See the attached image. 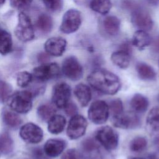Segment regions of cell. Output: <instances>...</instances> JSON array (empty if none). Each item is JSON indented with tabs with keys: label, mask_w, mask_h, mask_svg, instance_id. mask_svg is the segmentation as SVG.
<instances>
[{
	"label": "cell",
	"mask_w": 159,
	"mask_h": 159,
	"mask_svg": "<svg viewBox=\"0 0 159 159\" xmlns=\"http://www.w3.org/2000/svg\"><path fill=\"white\" fill-rule=\"evenodd\" d=\"M74 94L80 105L83 107L88 106L92 97L89 87L83 83H79L76 85L74 89Z\"/></svg>",
	"instance_id": "cell-16"
},
{
	"label": "cell",
	"mask_w": 159,
	"mask_h": 159,
	"mask_svg": "<svg viewBox=\"0 0 159 159\" xmlns=\"http://www.w3.org/2000/svg\"><path fill=\"white\" fill-rule=\"evenodd\" d=\"M56 109L53 106L50 104H43L37 109L39 117L43 120H48L55 114Z\"/></svg>",
	"instance_id": "cell-30"
},
{
	"label": "cell",
	"mask_w": 159,
	"mask_h": 159,
	"mask_svg": "<svg viewBox=\"0 0 159 159\" xmlns=\"http://www.w3.org/2000/svg\"><path fill=\"white\" fill-rule=\"evenodd\" d=\"M42 1L51 12H59L63 7V0H42Z\"/></svg>",
	"instance_id": "cell-34"
},
{
	"label": "cell",
	"mask_w": 159,
	"mask_h": 159,
	"mask_svg": "<svg viewBox=\"0 0 159 159\" xmlns=\"http://www.w3.org/2000/svg\"><path fill=\"white\" fill-rule=\"evenodd\" d=\"M146 123L147 126L154 132H159V107L155 106L148 112Z\"/></svg>",
	"instance_id": "cell-25"
},
{
	"label": "cell",
	"mask_w": 159,
	"mask_h": 159,
	"mask_svg": "<svg viewBox=\"0 0 159 159\" xmlns=\"http://www.w3.org/2000/svg\"><path fill=\"white\" fill-rule=\"evenodd\" d=\"M81 148L86 153H91L94 150H98V146L96 140L91 138H87L81 142Z\"/></svg>",
	"instance_id": "cell-35"
},
{
	"label": "cell",
	"mask_w": 159,
	"mask_h": 159,
	"mask_svg": "<svg viewBox=\"0 0 159 159\" xmlns=\"http://www.w3.org/2000/svg\"><path fill=\"white\" fill-rule=\"evenodd\" d=\"M152 39L149 34L144 30H138L134 34L132 44L140 50H142L151 44Z\"/></svg>",
	"instance_id": "cell-22"
},
{
	"label": "cell",
	"mask_w": 159,
	"mask_h": 159,
	"mask_svg": "<svg viewBox=\"0 0 159 159\" xmlns=\"http://www.w3.org/2000/svg\"><path fill=\"white\" fill-rule=\"evenodd\" d=\"M91 87L105 94L114 95L121 87L120 80L114 73L104 69H96L87 77Z\"/></svg>",
	"instance_id": "cell-1"
},
{
	"label": "cell",
	"mask_w": 159,
	"mask_h": 159,
	"mask_svg": "<svg viewBox=\"0 0 159 159\" xmlns=\"http://www.w3.org/2000/svg\"><path fill=\"white\" fill-rule=\"evenodd\" d=\"M130 53L119 50L114 52L111 55V60L112 63L122 69H125L129 67L130 63Z\"/></svg>",
	"instance_id": "cell-19"
},
{
	"label": "cell",
	"mask_w": 159,
	"mask_h": 159,
	"mask_svg": "<svg viewBox=\"0 0 159 159\" xmlns=\"http://www.w3.org/2000/svg\"><path fill=\"white\" fill-rule=\"evenodd\" d=\"M65 113L67 116L72 117L76 114H77L78 107L73 102H68L66 106L64 107Z\"/></svg>",
	"instance_id": "cell-38"
},
{
	"label": "cell",
	"mask_w": 159,
	"mask_h": 159,
	"mask_svg": "<svg viewBox=\"0 0 159 159\" xmlns=\"http://www.w3.org/2000/svg\"><path fill=\"white\" fill-rule=\"evenodd\" d=\"M127 159H145V158H140V157H132V158H129Z\"/></svg>",
	"instance_id": "cell-44"
},
{
	"label": "cell",
	"mask_w": 159,
	"mask_h": 159,
	"mask_svg": "<svg viewBox=\"0 0 159 159\" xmlns=\"http://www.w3.org/2000/svg\"><path fill=\"white\" fill-rule=\"evenodd\" d=\"M65 125V117L61 115L55 114L48 120V130L51 134H58L64 130Z\"/></svg>",
	"instance_id": "cell-21"
},
{
	"label": "cell",
	"mask_w": 159,
	"mask_h": 159,
	"mask_svg": "<svg viewBox=\"0 0 159 159\" xmlns=\"http://www.w3.org/2000/svg\"><path fill=\"white\" fill-rule=\"evenodd\" d=\"M63 75L71 81H78L83 75V68L78 59L74 56L66 58L62 63Z\"/></svg>",
	"instance_id": "cell-7"
},
{
	"label": "cell",
	"mask_w": 159,
	"mask_h": 159,
	"mask_svg": "<svg viewBox=\"0 0 159 159\" xmlns=\"http://www.w3.org/2000/svg\"><path fill=\"white\" fill-rule=\"evenodd\" d=\"M120 21L114 16H107L102 21V27L104 32L110 36H116L120 30Z\"/></svg>",
	"instance_id": "cell-17"
},
{
	"label": "cell",
	"mask_w": 159,
	"mask_h": 159,
	"mask_svg": "<svg viewBox=\"0 0 159 159\" xmlns=\"http://www.w3.org/2000/svg\"><path fill=\"white\" fill-rule=\"evenodd\" d=\"M60 73V67L56 63H45L34 69L33 76L39 81H45L57 78Z\"/></svg>",
	"instance_id": "cell-9"
},
{
	"label": "cell",
	"mask_w": 159,
	"mask_h": 159,
	"mask_svg": "<svg viewBox=\"0 0 159 159\" xmlns=\"http://www.w3.org/2000/svg\"><path fill=\"white\" fill-rule=\"evenodd\" d=\"M156 145H157V147L158 148V149H159V137L157 139V140H156Z\"/></svg>",
	"instance_id": "cell-43"
},
{
	"label": "cell",
	"mask_w": 159,
	"mask_h": 159,
	"mask_svg": "<svg viewBox=\"0 0 159 159\" xmlns=\"http://www.w3.org/2000/svg\"><path fill=\"white\" fill-rule=\"evenodd\" d=\"M158 101H159V94H158Z\"/></svg>",
	"instance_id": "cell-46"
},
{
	"label": "cell",
	"mask_w": 159,
	"mask_h": 159,
	"mask_svg": "<svg viewBox=\"0 0 159 159\" xmlns=\"http://www.w3.org/2000/svg\"><path fill=\"white\" fill-rule=\"evenodd\" d=\"M109 112L111 111L112 116H117L124 112L123 104L120 99H115L111 101L109 104Z\"/></svg>",
	"instance_id": "cell-33"
},
{
	"label": "cell",
	"mask_w": 159,
	"mask_h": 159,
	"mask_svg": "<svg viewBox=\"0 0 159 159\" xmlns=\"http://www.w3.org/2000/svg\"><path fill=\"white\" fill-rule=\"evenodd\" d=\"M74 2L79 6H84L89 4L91 0H73Z\"/></svg>",
	"instance_id": "cell-42"
},
{
	"label": "cell",
	"mask_w": 159,
	"mask_h": 159,
	"mask_svg": "<svg viewBox=\"0 0 159 159\" xmlns=\"http://www.w3.org/2000/svg\"><path fill=\"white\" fill-rule=\"evenodd\" d=\"M12 47L11 34L6 30L0 29V53L6 55L9 53Z\"/></svg>",
	"instance_id": "cell-24"
},
{
	"label": "cell",
	"mask_w": 159,
	"mask_h": 159,
	"mask_svg": "<svg viewBox=\"0 0 159 159\" xmlns=\"http://www.w3.org/2000/svg\"><path fill=\"white\" fill-rule=\"evenodd\" d=\"M66 47V41L62 37H54L48 39L44 45L46 52L54 57L63 55Z\"/></svg>",
	"instance_id": "cell-14"
},
{
	"label": "cell",
	"mask_w": 159,
	"mask_h": 159,
	"mask_svg": "<svg viewBox=\"0 0 159 159\" xmlns=\"http://www.w3.org/2000/svg\"><path fill=\"white\" fill-rule=\"evenodd\" d=\"M87 127L88 122L86 118L77 114L71 117L68 124L66 134L71 140L78 139L84 135Z\"/></svg>",
	"instance_id": "cell-8"
},
{
	"label": "cell",
	"mask_w": 159,
	"mask_h": 159,
	"mask_svg": "<svg viewBox=\"0 0 159 159\" xmlns=\"http://www.w3.org/2000/svg\"><path fill=\"white\" fill-rule=\"evenodd\" d=\"M37 27L42 32L49 33L53 27V20L52 17L46 14H40L36 22Z\"/></svg>",
	"instance_id": "cell-26"
},
{
	"label": "cell",
	"mask_w": 159,
	"mask_h": 159,
	"mask_svg": "<svg viewBox=\"0 0 159 159\" xmlns=\"http://www.w3.org/2000/svg\"><path fill=\"white\" fill-rule=\"evenodd\" d=\"M131 22L135 28L146 32L151 30L153 25V22L150 15L146 11L140 8L132 11Z\"/></svg>",
	"instance_id": "cell-12"
},
{
	"label": "cell",
	"mask_w": 159,
	"mask_h": 159,
	"mask_svg": "<svg viewBox=\"0 0 159 159\" xmlns=\"http://www.w3.org/2000/svg\"><path fill=\"white\" fill-rule=\"evenodd\" d=\"M130 105L135 112L143 113L147 110L149 102L145 96L140 93H136L131 98Z\"/></svg>",
	"instance_id": "cell-20"
},
{
	"label": "cell",
	"mask_w": 159,
	"mask_h": 159,
	"mask_svg": "<svg viewBox=\"0 0 159 159\" xmlns=\"http://www.w3.org/2000/svg\"><path fill=\"white\" fill-rule=\"evenodd\" d=\"M152 49L154 52L159 53V35L152 40Z\"/></svg>",
	"instance_id": "cell-40"
},
{
	"label": "cell",
	"mask_w": 159,
	"mask_h": 159,
	"mask_svg": "<svg viewBox=\"0 0 159 159\" xmlns=\"http://www.w3.org/2000/svg\"><path fill=\"white\" fill-rule=\"evenodd\" d=\"M33 96L27 91H17L10 95L7 101L10 108L14 112L25 114L30 111L32 106Z\"/></svg>",
	"instance_id": "cell-2"
},
{
	"label": "cell",
	"mask_w": 159,
	"mask_h": 159,
	"mask_svg": "<svg viewBox=\"0 0 159 159\" xmlns=\"http://www.w3.org/2000/svg\"><path fill=\"white\" fill-rule=\"evenodd\" d=\"M19 135L23 140L29 143H38L43 139V133L37 125L29 122L24 125L20 130Z\"/></svg>",
	"instance_id": "cell-11"
},
{
	"label": "cell",
	"mask_w": 159,
	"mask_h": 159,
	"mask_svg": "<svg viewBox=\"0 0 159 159\" xmlns=\"http://www.w3.org/2000/svg\"><path fill=\"white\" fill-rule=\"evenodd\" d=\"M98 150L101 159H114V157L111 154L110 151H108L104 148H102V149L98 148Z\"/></svg>",
	"instance_id": "cell-39"
},
{
	"label": "cell",
	"mask_w": 159,
	"mask_h": 159,
	"mask_svg": "<svg viewBox=\"0 0 159 159\" xmlns=\"http://www.w3.org/2000/svg\"><path fill=\"white\" fill-rule=\"evenodd\" d=\"M81 24V12L76 9H71L64 14L60 30L64 34H71L78 30Z\"/></svg>",
	"instance_id": "cell-6"
},
{
	"label": "cell",
	"mask_w": 159,
	"mask_h": 159,
	"mask_svg": "<svg viewBox=\"0 0 159 159\" xmlns=\"http://www.w3.org/2000/svg\"><path fill=\"white\" fill-rule=\"evenodd\" d=\"M16 37L23 42H29L35 37L34 30L29 17L23 12L19 14L18 23L14 31Z\"/></svg>",
	"instance_id": "cell-4"
},
{
	"label": "cell",
	"mask_w": 159,
	"mask_h": 159,
	"mask_svg": "<svg viewBox=\"0 0 159 159\" xmlns=\"http://www.w3.org/2000/svg\"><path fill=\"white\" fill-rule=\"evenodd\" d=\"M138 76L144 81H154L157 78V73L152 66L144 62H139L136 65Z\"/></svg>",
	"instance_id": "cell-18"
},
{
	"label": "cell",
	"mask_w": 159,
	"mask_h": 159,
	"mask_svg": "<svg viewBox=\"0 0 159 159\" xmlns=\"http://www.w3.org/2000/svg\"><path fill=\"white\" fill-rule=\"evenodd\" d=\"M94 137L102 148L110 152L116 149L119 144V135L110 126H103L98 129Z\"/></svg>",
	"instance_id": "cell-3"
},
{
	"label": "cell",
	"mask_w": 159,
	"mask_h": 159,
	"mask_svg": "<svg viewBox=\"0 0 159 159\" xmlns=\"http://www.w3.org/2000/svg\"><path fill=\"white\" fill-rule=\"evenodd\" d=\"M61 159H81V154L77 150L70 148L63 153Z\"/></svg>",
	"instance_id": "cell-37"
},
{
	"label": "cell",
	"mask_w": 159,
	"mask_h": 159,
	"mask_svg": "<svg viewBox=\"0 0 159 159\" xmlns=\"http://www.w3.org/2000/svg\"><path fill=\"white\" fill-rule=\"evenodd\" d=\"M14 149V142L8 132L0 135V152L4 155L9 154Z\"/></svg>",
	"instance_id": "cell-27"
},
{
	"label": "cell",
	"mask_w": 159,
	"mask_h": 159,
	"mask_svg": "<svg viewBox=\"0 0 159 159\" xmlns=\"http://www.w3.org/2000/svg\"><path fill=\"white\" fill-rule=\"evenodd\" d=\"M71 96V88L66 83H57L53 89L52 101L58 108H64L69 102Z\"/></svg>",
	"instance_id": "cell-10"
},
{
	"label": "cell",
	"mask_w": 159,
	"mask_h": 159,
	"mask_svg": "<svg viewBox=\"0 0 159 159\" xmlns=\"http://www.w3.org/2000/svg\"><path fill=\"white\" fill-rule=\"evenodd\" d=\"M65 147L66 142L63 140L49 139L44 145V152L48 157H57L63 152Z\"/></svg>",
	"instance_id": "cell-15"
},
{
	"label": "cell",
	"mask_w": 159,
	"mask_h": 159,
	"mask_svg": "<svg viewBox=\"0 0 159 159\" xmlns=\"http://www.w3.org/2000/svg\"><path fill=\"white\" fill-rule=\"evenodd\" d=\"M34 157L35 159H47L41 152L40 150H35L34 152Z\"/></svg>",
	"instance_id": "cell-41"
},
{
	"label": "cell",
	"mask_w": 159,
	"mask_h": 159,
	"mask_svg": "<svg viewBox=\"0 0 159 159\" xmlns=\"http://www.w3.org/2000/svg\"><path fill=\"white\" fill-rule=\"evenodd\" d=\"M33 0H10L11 5L17 9H25L30 6Z\"/></svg>",
	"instance_id": "cell-36"
},
{
	"label": "cell",
	"mask_w": 159,
	"mask_h": 159,
	"mask_svg": "<svg viewBox=\"0 0 159 159\" xmlns=\"http://www.w3.org/2000/svg\"><path fill=\"white\" fill-rule=\"evenodd\" d=\"M112 121L115 127L124 129H135L140 125V119L137 116L130 112H123L117 116H112Z\"/></svg>",
	"instance_id": "cell-13"
},
{
	"label": "cell",
	"mask_w": 159,
	"mask_h": 159,
	"mask_svg": "<svg viewBox=\"0 0 159 159\" xmlns=\"http://www.w3.org/2000/svg\"><path fill=\"white\" fill-rule=\"evenodd\" d=\"M147 144V139L145 137L137 136L130 140L129 148L132 152L140 153L146 149Z\"/></svg>",
	"instance_id": "cell-29"
},
{
	"label": "cell",
	"mask_w": 159,
	"mask_h": 159,
	"mask_svg": "<svg viewBox=\"0 0 159 159\" xmlns=\"http://www.w3.org/2000/svg\"><path fill=\"white\" fill-rule=\"evenodd\" d=\"M33 78V75L28 71H20L17 75V85L25 88L29 85Z\"/></svg>",
	"instance_id": "cell-31"
},
{
	"label": "cell",
	"mask_w": 159,
	"mask_h": 159,
	"mask_svg": "<svg viewBox=\"0 0 159 159\" xmlns=\"http://www.w3.org/2000/svg\"><path fill=\"white\" fill-rule=\"evenodd\" d=\"M109 105L103 100H96L91 103L88 111V119L98 125L104 124L109 116Z\"/></svg>",
	"instance_id": "cell-5"
},
{
	"label": "cell",
	"mask_w": 159,
	"mask_h": 159,
	"mask_svg": "<svg viewBox=\"0 0 159 159\" xmlns=\"http://www.w3.org/2000/svg\"><path fill=\"white\" fill-rule=\"evenodd\" d=\"M2 120L4 123L11 128H16L22 123L21 118L15 112L5 111L2 114Z\"/></svg>",
	"instance_id": "cell-28"
},
{
	"label": "cell",
	"mask_w": 159,
	"mask_h": 159,
	"mask_svg": "<svg viewBox=\"0 0 159 159\" xmlns=\"http://www.w3.org/2000/svg\"><path fill=\"white\" fill-rule=\"evenodd\" d=\"M6 0H0V6H1L5 2Z\"/></svg>",
	"instance_id": "cell-45"
},
{
	"label": "cell",
	"mask_w": 159,
	"mask_h": 159,
	"mask_svg": "<svg viewBox=\"0 0 159 159\" xmlns=\"http://www.w3.org/2000/svg\"><path fill=\"white\" fill-rule=\"evenodd\" d=\"M89 6L94 12L105 15L109 12L112 3L111 0H91Z\"/></svg>",
	"instance_id": "cell-23"
},
{
	"label": "cell",
	"mask_w": 159,
	"mask_h": 159,
	"mask_svg": "<svg viewBox=\"0 0 159 159\" xmlns=\"http://www.w3.org/2000/svg\"><path fill=\"white\" fill-rule=\"evenodd\" d=\"M12 92L11 85L6 81L0 80V101L4 102L6 101Z\"/></svg>",
	"instance_id": "cell-32"
}]
</instances>
